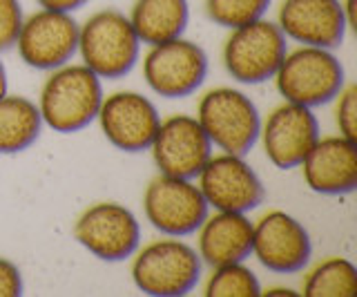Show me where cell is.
<instances>
[{
	"label": "cell",
	"instance_id": "1",
	"mask_svg": "<svg viewBox=\"0 0 357 297\" xmlns=\"http://www.w3.org/2000/svg\"><path fill=\"white\" fill-rule=\"evenodd\" d=\"M103 96V79L83 63H67L50 72L36 105L43 125L59 135H74L94 123Z\"/></svg>",
	"mask_w": 357,
	"mask_h": 297
},
{
	"label": "cell",
	"instance_id": "28",
	"mask_svg": "<svg viewBox=\"0 0 357 297\" xmlns=\"http://www.w3.org/2000/svg\"><path fill=\"white\" fill-rule=\"evenodd\" d=\"M261 295H266V297H297L299 293H295L293 289H284V286H275V289L261 291Z\"/></svg>",
	"mask_w": 357,
	"mask_h": 297
},
{
	"label": "cell",
	"instance_id": "13",
	"mask_svg": "<svg viewBox=\"0 0 357 297\" xmlns=\"http://www.w3.org/2000/svg\"><path fill=\"white\" fill-rule=\"evenodd\" d=\"M252 257L266 271L293 275L308 266L312 241L304 224L284 211H271L252 222Z\"/></svg>",
	"mask_w": 357,
	"mask_h": 297
},
{
	"label": "cell",
	"instance_id": "15",
	"mask_svg": "<svg viewBox=\"0 0 357 297\" xmlns=\"http://www.w3.org/2000/svg\"><path fill=\"white\" fill-rule=\"evenodd\" d=\"M319 137V123L312 107L288 101L277 105L266 121H261L259 130L264 155L277 170L299 168Z\"/></svg>",
	"mask_w": 357,
	"mask_h": 297
},
{
	"label": "cell",
	"instance_id": "19",
	"mask_svg": "<svg viewBox=\"0 0 357 297\" xmlns=\"http://www.w3.org/2000/svg\"><path fill=\"white\" fill-rule=\"evenodd\" d=\"M128 18L141 45L150 47L183 36L190 20V5L188 0H134Z\"/></svg>",
	"mask_w": 357,
	"mask_h": 297
},
{
	"label": "cell",
	"instance_id": "24",
	"mask_svg": "<svg viewBox=\"0 0 357 297\" xmlns=\"http://www.w3.org/2000/svg\"><path fill=\"white\" fill-rule=\"evenodd\" d=\"M333 101H335V125H337L340 135L351 141H357V87L344 85Z\"/></svg>",
	"mask_w": 357,
	"mask_h": 297
},
{
	"label": "cell",
	"instance_id": "11",
	"mask_svg": "<svg viewBox=\"0 0 357 297\" xmlns=\"http://www.w3.org/2000/svg\"><path fill=\"white\" fill-rule=\"evenodd\" d=\"M14 47L31 70L52 72L63 68L78 52V23L72 14L38 9L22 20Z\"/></svg>",
	"mask_w": 357,
	"mask_h": 297
},
{
	"label": "cell",
	"instance_id": "26",
	"mask_svg": "<svg viewBox=\"0 0 357 297\" xmlns=\"http://www.w3.org/2000/svg\"><path fill=\"white\" fill-rule=\"evenodd\" d=\"M22 275L20 268L7 257H0V297H20Z\"/></svg>",
	"mask_w": 357,
	"mask_h": 297
},
{
	"label": "cell",
	"instance_id": "16",
	"mask_svg": "<svg viewBox=\"0 0 357 297\" xmlns=\"http://www.w3.org/2000/svg\"><path fill=\"white\" fill-rule=\"evenodd\" d=\"M277 25L288 40L324 50L340 47L349 29L342 0H282Z\"/></svg>",
	"mask_w": 357,
	"mask_h": 297
},
{
	"label": "cell",
	"instance_id": "7",
	"mask_svg": "<svg viewBox=\"0 0 357 297\" xmlns=\"http://www.w3.org/2000/svg\"><path fill=\"white\" fill-rule=\"evenodd\" d=\"M143 213L154 230L167 237L195 235L210 206L201 195L195 179L161 174L154 177L143 192Z\"/></svg>",
	"mask_w": 357,
	"mask_h": 297
},
{
	"label": "cell",
	"instance_id": "2",
	"mask_svg": "<svg viewBox=\"0 0 357 297\" xmlns=\"http://www.w3.org/2000/svg\"><path fill=\"white\" fill-rule=\"evenodd\" d=\"M201 261L197 248L181 237L154 239L132 255V282L150 297H183L197 289L201 280Z\"/></svg>",
	"mask_w": 357,
	"mask_h": 297
},
{
	"label": "cell",
	"instance_id": "5",
	"mask_svg": "<svg viewBox=\"0 0 357 297\" xmlns=\"http://www.w3.org/2000/svg\"><path fill=\"white\" fill-rule=\"evenodd\" d=\"M197 121L212 148L245 157L259 141L261 116L255 101L234 87H212L199 98Z\"/></svg>",
	"mask_w": 357,
	"mask_h": 297
},
{
	"label": "cell",
	"instance_id": "27",
	"mask_svg": "<svg viewBox=\"0 0 357 297\" xmlns=\"http://www.w3.org/2000/svg\"><path fill=\"white\" fill-rule=\"evenodd\" d=\"M40 9H52V12H65L74 14L81 7H85L89 0H36Z\"/></svg>",
	"mask_w": 357,
	"mask_h": 297
},
{
	"label": "cell",
	"instance_id": "14",
	"mask_svg": "<svg viewBox=\"0 0 357 297\" xmlns=\"http://www.w3.org/2000/svg\"><path fill=\"white\" fill-rule=\"evenodd\" d=\"M152 159L161 174L197 179L212 157V143L192 114H172L161 119L150 143Z\"/></svg>",
	"mask_w": 357,
	"mask_h": 297
},
{
	"label": "cell",
	"instance_id": "3",
	"mask_svg": "<svg viewBox=\"0 0 357 297\" xmlns=\"http://www.w3.org/2000/svg\"><path fill=\"white\" fill-rule=\"evenodd\" d=\"M85 68L98 79L116 81L139 61L141 40L130 18L119 9H100L78 25V52Z\"/></svg>",
	"mask_w": 357,
	"mask_h": 297
},
{
	"label": "cell",
	"instance_id": "4",
	"mask_svg": "<svg viewBox=\"0 0 357 297\" xmlns=\"http://www.w3.org/2000/svg\"><path fill=\"white\" fill-rule=\"evenodd\" d=\"M284 101L304 107L331 103L346 85V72L333 50L299 45L286 56L273 76Z\"/></svg>",
	"mask_w": 357,
	"mask_h": 297
},
{
	"label": "cell",
	"instance_id": "20",
	"mask_svg": "<svg viewBox=\"0 0 357 297\" xmlns=\"http://www.w3.org/2000/svg\"><path fill=\"white\" fill-rule=\"evenodd\" d=\"M43 119L38 105L22 94L0 96V155H18L38 141Z\"/></svg>",
	"mask_w": 357,
	"mask_h": 297
},
{
	"label": "cell",
	"instance_id": "6",
	"mask_svg": "<svg viewBox=\"0 0 357 297\" xmlns=\"http://www.w3.org/2000/svg\"><path fill=\"white\" fill-rule=\"evenodd\" d=\"M288 52V38L273 20H252L248 25L230 29L223 43L221 61L237 83L261 85L273 81Z\"/></svg>",
	"mask_w": 357,
	"mask_h": 297
},
{
	"label": "cell",
	"instance_id": "8",
	"mask_svg": "<svg viewBox=\"0 0 357 297\" xmlns=\"http://www.w3.org/2000/svg\"><path fill=\"white\" fill-rule=\"evenodd\" d=\"M74 239L100 261H126L141 246V224L119 201H98L78 215Z\"/></svg>",
	"mask_w": 357,
	"mask_h": 297
},
{
	"label": "cell",
	"instance_id": "30",
	"mask_svg": "<svg viewBox=\"0 0 357 297\" xmlns=\"http://www.w3.org/2000/svg\"><path fill=\"white\" fill-rule=\"evenodd\" d=\"M3 94H7V70H5L3 61H0V96Z\"/></svg>",
	"mask_w": 357,
	"mask_h": 297
},
{
	"label": "cell",
	"instance_id": "22",
	"mask_svg": "<svg viewBox=\"0 0 357 297\" xmlns=\"http://www.w3.org/2000/svg\"><path fill=\"white\" fill-rule=\"evenodd\" d=\"M206 297H259L261 284L243 261L212 268L204 286Z\"/></svg>",
	"mask_w": 357,
	"mask_h": 297
},
{
	"label": "cell",
	"instance_id": "23",
	"mask_svg": "<svg viewBox=\"0 0 357 297\" xmlns=\"http://www.w3.org/2000/svg\"><path fill=\"white\" fill-rule=\"evenodd\" d=\"M273 0H206V16L223 29L248 25L266 16Z\"/></svg>",
	"mask_w": 357,
	"mask_h": 297
},
{
	"label": "cell",
	"instance_id": "9",
	"mask_svg": "<svg viewBox=\"0 0 357 297\" xmlns=\"http://www.w3.org/2000/svg\"><path fill=\"white\" fill-rule=\"evenodd\" d=\"M208 76V54L183 36L150 45L143 56V79L163 98L192 96Z\"/></svg>",
	"mask_w": 357,
	"mask_h": 297
},
{
	"label": "cell",
	"instance_id": "21",
	"mask_svg": "<svg viewBox=\"0 0 357 297\" xmlns=\"http://www.w3.org/2000/svg\"><path fill=\"white\" fill-rule=\"evenodd\" d=\"M357 293V268L346 257H328L312 268L301 295L306 297H355Z\"/></svg>",
	"mask_w": 357,
	"mask_h": 297
},
{
	"label": "cell",
	"instance_id": "17",
	"mask_svg": "<svg viewBox=\"0 0 357 297\" xmlns=\"http://www.w3.org/2000/svg\"><path fill=\"white\" fill-rule=\"evenodd\" d=\"M306 185L317 195L340 197L357 188V141L319 137L299 163Z\"/></svg>",
	"mask_w": 357,
	"mask_h": 297
},
{
	"label": "cell",
	"instance_id": "18",
	"mask_svg": "<svg viewBox=\"0 0 357 297\" xmlns=\"http://www.w3.org/2000/svg\"><path fill=\"white\" fill-rule=\"evenodd\" d=\"M197 252L210 268L245 261L252 252V222L243 213L215 211L197 230Z\"/></svg>",
	"mask_w": 357,
	"mask_h": 297
},
{
	"label": "cell",
	"instance_id": "10",
	"mask_svg": "<svg viewBox=\"0 0 357 297\" xmlns=\"http://www.w3.org/2000/svg\"><path fill=\"white\" fill-rule=\"evenodd\" d=\"M197 185L204 199L215 211L248 215L266 199L259 174L241 155H212L197 174Z\"/></svg>",
	"mask_w": 357,
	"mask_h": 297
},
{
	"label": "cell",
	"instance_id": "29",
	"mask_svg": "<svg viewBox=\"0 0 357 297\" xmlns=\"http://www.w3.org/2000/svg\"><path fill=\"white\" fill-rule=\"evenodd\" d=\"M342 9H344L346 23H349V27H353V23H355V0H342Z\"/></svg>",
	"mask_w": 357,
	"mask_h": 297
},
{
	"label": "cell",
	"instance_id": "25",
	"mask_svg": "<svg viewBox=\"0 0 357 297\" xmlns=\"http://www.w3.org/2000/svg\"><path fill=\"white\" fill-rule=\"evenodd\" d=\"M25 14L20 0H0V52L14 47Z\"/></svg>",
	"mask_w": 357,
	"mask_h": 297
},
{
	"label": "cell",
	"instance_id": "12",
	"mask_svg": "<svg viewBox=\"0 0 357 297\" xmlns=\"http://www.w3.org/2000/svg\"><path fill=\"white\" fill-rule=\"evenodd\" d=\"M96 121L109 146L128 155H139L150 150L161 114L145 94L121 90L103 96Z\"/></svg>",
	"mask_w": 357,
	"mask_h": 297
}]
</instances>
